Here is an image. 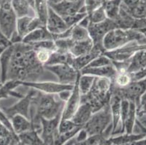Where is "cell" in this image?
I'll return each instance as SVG.
<instances>
[{
  "label": "cell",
  "instance_id": "obj_54",
  "mask_svg": "<svg viewBox=\"0 0 146 145\" xmlns=\"http://www.w3.org/2000/svg\"><path fill=\"white\" fill-rule=\"evenodd\" d=\"M139 30V31H140V32H141L142 34H143V35H144V36L146 38V28L142 29V30Z\"/></svg>",
  "mask_w": 146,
  "mask_h": 145
},
{
  "label": "cell",
  "instance_id": "obj_20",
  "mask_svg": "<svg viewBox=\"0 0 146 145\" xmlns=\"http://www.w3.org/2000/svg\"><path fill=\"white\" fill-rule=\"evenodd\" d=\"M81 74L93 75L99 78H106L111 81L113 80L116 74V70L113 65L99 68H85L80 71Z\"/></svg>",
  "mask_w": 146,
  "mask_h": 145
},
{
  "label": "cell",
  "instance_id": "obj_1",
  "mask_svg": "<svg viewBox=\"0 0 146 145\" xmlns=\"http://www.w3.org/2000/svg\"><path fill=\"white\" fill-rule=\"evenodd\" d=\"M11 63L7 73V81H38L44 72V66L36 58L31 45L23 42L15 44Z\"/></svg>",
  "mask_w": 146,
  "mask_h": 145
},
{
  "label": "cell",
  "instance_id": "obj_3",
  "mask_svg": "<svg viewBox=\"0 0 146 145\" xmlns=\"http://www.w3.org/2000/svg\"><path fill=\"white\" fill-rule=\"evenodd\" d=\"M111 95L112 82L111 80L95 77L90 91L87 94L82 95V102L89 104L95 113L109 103Z\"/></svg>",
  "mask_w": 146,
  "mask_h": 145
},
{
  "label": "cell",
  "instance_id": "obj_12",
  "mask_svg": "<svg viewBox=\"0 0 146 145\" xmlns=\"http://www.w3.org/2000/svg\"><path fill=\"white\" fill-rule=\"evenodd\" d=\"M141 50H146V44H140L137 42H132L116 50L105 52L104 54L112 61L124 62L128 60L136 52Z\"/></svg>",
  "mask_w": 146,
  "mask_h": 145
},
{
  "label": "cell",
  "instance_id": "obj_40",
  "mask_svg": "<svg viewBox=\"0 0 146 145\" xmlns=\"http://www.w3.org/2000/svg\"><path fill=\"white\" fill-rule=\"evenodd\" d=\"M54 41H55L57 50L65 52H70L75 43V42L71 38H58V39H55Z\"/></svg>",
  "mask_w": 146,
  "mask_h": 145
},
{
  "label": "cell",
  "instance_id": "obj_34",
  "mask_svg": "<svg viewBox=\"0 0 146 145\" xmlns=\"http://www.w3.org/2000/svg\"><path fill=\"white\" fill-rule=\"evenodd\" d=\"M49 5L47 0H34V13L44 24L47 21Z\"/></svg>",
  "mask_w": 146,
  "mask_h": 145
},
{
  "label": "cell",
  "instance_id": "obj_39",
  "mask_svg": "<svg viewBox=\"0 0 146 145\" xmlns=\"http://www.w3.org/2000/svg\"><path fill=\"white\" fill-rule=\"evenodd\" d=\"M112 64V60L106 54H103L95 58L86 68H99L103 67V66H110Z\"/></svg>",
  "mask_w": 146,
  "mask_h": 145
},
{
  "label": "cell",
  "instance_id": "obj_49",
  "mask_svg": "<svg viewBox=\"0 0 146 145\" xmlns=\"http://www.w3.org/2000/svg\"><path fill=\"white\" fill-rule=\"evenodd\" d=\"M71 91H72V90H64V91L58 93V94H57V96H58V97L59 98L61 101H63V102H67L68 99L70 97V96H71Z\"/></svg>",
  "mask_w": 146,
  "mask_h": 145
},
{
  "label": "cell",
  "instance_id": "obj_26",
  "mask_svg": "<svg viewBox=\"0 0 146 145\" xmlns=\"http://www.w3.org/2000/svg\"><path fill=\"white\" fill-rule=\"evenodd\" d=\"M12 126L15 134L17 135L32 129V123L30 119L21 115H15L11 118Z\"/></svg>",
  "mask_w": 146,
  "mask_h": 145
},
{
  "label": "cell",
  "instance_id": "obj_58",
  "mask_svg": "<svg viewBox=\"0 0 146 145\" xmlns=\"http://www.w3.org/2000/svg\"><path fill=\"white\" fill-rule=\"evenodd\" d=\"M2 84H3V83H2V82L0 81V87H1V86H2Z\"/></svg>",
  "mask_w": 146,
  "mask_h": 145
},
{
  "label": "cell",
  "instance_id": "obj_16",
  "mask_svg": "<svg viewBox=\"0 0 146 145\" xmlns=\"http://www.w3.org/2000/svg\"><path fill=\"white\" fill-rule=\"evenodd\" d=\"M45 26L50 34H52L53 36L62 34L69 28L63 18L55 13L50 6Z\"/></svg>",
  "mask_w": 146,
  "mask_h": 145
},
{
  "label": "cell",
  "instance_id": "obj_27",
  "mask_svg": "<svg viewBox=\"0 0 146 145\" xmlns=\"http://www.w3.org/2000/svg\"><path fill=\"white\" fill-rule=\"evenodd\" d=\"M146 138L145 134H119L116 136H112L109 138L113 145H125L132 143L135 141L140 140Z\"/></svg>",
  "mask_w": 146,
  "mask_h": 145
},
{
  "label": "cell",
  "instance_id": "obj_23",
  "mask_svg": "<svg viewBox=\"0 0 146 145\" xmlns=\"http://www.w3.org/2000/svg\"><path fill=\"white\" fill-rule=\"evenodd\" d=\"M137 120V105L135 102L130 101L129 110L128 114L126 117L124 121L121 126L120 134H132L134 133L135 123Z\"/></svg>",
  "mask_w": 146,
  "mask_h": 145
},
{
  "label": "cell",
  "instance_id": "obj_50",
  "mask_svg": "<svg viewBox=\"0 0 146 145\" xmlns=\"http://www.w3.org/2000/svg\"><path fill=\"white\" fill-rule=\"evenodd\" d=\"M90 24H91V22H90V18H89L88 15H87L84 17V18H83L82 20H81L80 22L78 23V25L80 26H82V27L84 28L88 29V28H89V26H90Z\"/></svg>",
  "mask_w": 146,
  "mask_h": 145
},
{
  "label": "cell",
  "instance_id": "obj_5",
  "mask_svg": "<svg viewBox=\"0 0 146 145\" xmlns=\"http://www.w3.org/2000/svg\"><path fill=\"white\" fill-rule=\"evenodd\" d=\"M89 136L104 135L110 138L112 133V118L109 103L95 112L88 121L82 127Z\"/></svg>",
  "mask_w": 146,
  "mask_h": 145
},
{
  "label": "cell",
  "instance_id": "obj_8",
  "mask_svg": "<svg viewBox=\"0 0 146 145\" xmlns=\"http://www.w3.org/2000/svg\"><path fill=\"white\" fill-rule=\"evenodd\" d=\"M116 28H118L116 21L106 19L103 22L99 23L90 24L88 28V31L94 45L103 48V42L104 37L108 32Z\"/></svg>",
  "mask_w": 146,
  "mask_h": 145
},
{
  "label": "cell",
  "instance_id": "obj_36",
  "mask_svg": "<svg viewBox=\"0 0 146 145\" xmlns=\"http://www.w3.org/2000/svg\"><path fill=\"white\" fill-rule=\"evenodd\" d=\"M71 38L75 42H83V41H85L89 38H91L90 36L88 29L84 28L79 26L78 24L73 26L71 28Z\"/></svg>",
  "mask_w": 146,
  "mask_h": 145
},
{
  "label": "cell",
  "instance_id": "obj_10",
  "mask_svg": "<svg viewBox=\"0 0 146 145\" xmlns=\"http://www.w3.org/2000/svg\"><path fill=\"white\" fill-rule=\"evenodd\" d=\"M36 90L31 89L27 94L24 95L18 102L12 106L4 108L3 111L10 119L15 115H21L30 119V109L33 97L35 95Z\"/></svg>",
  "mask_w": 146,
  "mask_h": 145
},
{
  "label": "cell",
  "instance_id": "obj_35",
  "mask_svg": "<svg viewBox=\"0 0 146 145\" xmlns=\"http://www.w3.org/2000/svg\"><path fill=\"white\" fill-rule=\"evenodd\" d=\"M33 17L34 16L27 15L18 18L16 30L20 36L23 38L29 33V25Z\"/></svg>",
  "mask_w": 146,
  "mask_h": 145
},
{
  "label": "cell",
  "instance_id": "obj_14",
  "mask_svg": "<svg viewBox=\"0 0 146 145\" xmlns=\"http://www.w3.org/2000/svg\"><path fill=\"white\" fill-rule=\"evenodd\" d=\"M50 7L63 19L78 13L87 14L84 6V0H79L76 2H69L64 0L61 3Z\"/></svg>",
  "mask_w": 146,
  "mask_h": 145
},
{
  "label": "cell",
  "instance_id": "obj_28",
  "mask_svg": "<svg viewBox=\"0 0 146 145\" xmlns=\"http://www.w3.org/2000/svg\"><path fill=\"white\" fill-rule=\"evenodd\" d=\"M122 0H108L103 3L108 19L116 21L119 15Z\"/></svg>",
  "mask_w": 146,
  "mask_h": 145
},
{
  "label": "cell",
  "instance_id": "obj_44",
  "mask_svg": "<svg viewBox=\"0 0 146 145\" xmlns=\"http://www.w3.org/2000/svg\"><path fill=\"white\" fill-rule=\"evenodd\" d=\"M31 46L34 47V49H45V50H50L52 52H54L57 50L54 40L42 41V42L34 44Z\"/></svg>",
  "mask_w": 146,
  "mask_h": 145
},
{
  "label": "cell",
  "instance_id": "obj_15",
  "mask_svg": "<svg viewBox=\"0 0 146 145\" xmlns=\"http://www.w3.org/2000/svg\"><path fill=\"white\" fill-rule=\"evenodd\" d=\"M77 79L74 83L70 97L68 99L67 102H65L61 120L71 119L80 106L81 102H82V94L79 89Z\"/></svg>",
  "mask_w": 146,
  "mask_h": 145
},
{
  "label": "cell",
  "instance_id": "obj_11",
  "mask_svg": "<svg viewBox=\"0 0 146 145\" xmlns=\"http://www.w3.org/2000/svg\"><path fill=\"white\" fill-rule=\"evenodd\" d=\"M21 86H26L38 91L50 94H57L64 90H72L74 84H63L52 81H19Z\"/></svg>",
  "mask_w": 146,
  "mask_h": 145
},
{
  "label": "cell",
  "instance_id": "obj_53",
  "mask_svg": "<svg viewBox=\"0 0 146 145\" xmlns=\"http://www.w3.org/2000/svg\"><path fill=\"white\" fill-rule=\"evenodd\" d=\"M98 145H113V144L110 141L109 138H108V139H105L104 140L102 141Z\"/></svg>",
  "mask_w": 146,
  "mask_h": 145
},
{
  "label": "cell",
  "instance_id": "obj_2",
  "mask_svg": "<svg viewBox=\"0 0 146 145\" xmlns=\"http://www.w3.org/2000/svg\"><path fill=\"white\" fill-rule=\"evenodd\" d=\"M64 105L65 102L55 97V94L36 91L33 97L30 110L39 117L52 119L62 114Z\"/></svg>",
  "mask_w": 146,
  "mask_h": 145
},
{
  "label": "cell",
  "instance_id": "obj_55",
  "mask_svg": "<svg viewBox=\"0 0 146 145\" xmlns=\"http://www.w3.org/2000/svg\"><path fill=\"white\" fill-rule=\"evenodd\" d=\"M66 1H67V2H76L79 1V0H66Z\"/></svg>",
  "mask_w": 146,
  "mask_h": 145
},
{
  "label": "cell",
  "instance_id": "obj_41",
  "mask_svg": "<svg viewBox=\"0 0 146 145\" xmlns=\"http://www.w3.org/2000/svg\"><path fill=\"white\" fill-rule=\"evenodd\" d=\"M105 139H108L104 135L89 136L85 140L82 142H76L74 145H98Z\"/></svg>",
  "mask_w": 146,
  "mask_h": 145
},
{
  "label": "cell",
  "instance_id": "obj_47",
  "mask_svg": "<svg viewBox=\"0 0 146 145\" xmlns=\"http://www.w3.org/2000/svg\"><path fill=\"white\" fill-rule=\"evenodd\" d=\"M11 45H13V43L10 38H7L2 31H0V47L6 49Z\"/></svg>",
  "mask_w": 146,
  "mask_h": 145
},
{
  "label": "cell",
  "instance_id": "obj_13",
  "mask_svg": "<svg viewBox=\"0 0 146 145\" xmlns=\"http://www.w3.org/2000/svg\"><path fill=\"white\" fill-rule=\"evenodd\" d=\"M61 115H58L52 119H45L41 118L42 131L40 136L44 145H52L55 137L58 134V126L61 120Z\"/></svg>",
  "mask_w": 146,
  "mask_h": 145
},
{
  "label": "cell",
  "instance_id": "obj_46",
  "mask_svg": "<svg viewBox=\"0 0 146 145\" xmlns=\"http://www.w3.org/2000/svg\"><path fill=\"white\" fill-rule=\"evenodd\" d=\"M0 123H2L5 127H6L10 131V132H12L13 134H15L14 131H13V126H12L11 120H10L8 117L7 116V115L4 113L3 110H1V109H0Z\"/></svg>",
  "mask_w": 146,
  "mask_h": 145
},
{
  "label": "cell",
  "instance_id": "obj_37",
  "mask_svg": "<svg viewBox=\"0 0 146 145\" xmlns=\"http://www.w3.org/2000/svg\"><path fill=\"white\" fill-rule=\"evenodd\" d=\"M121 7L131 17H132L135 19H143L146 18V3L141 1L137 6L134 7L131 9H126L123 7L121 5Z\"/></svg>",
  "mask_w": 146,
  "mask_h": 145
},
{
  "label": "cell",
  "instance_id": "obj_52",
  "mask_svg": "<svg viewBox=\"0 0 146 145\" xmlns=\"http://www.w3.org/2000/svg\"><path fill=\"white\" fill-rule=\"evenodd\" d=\"M137 118L138 121H140V123H141L146 128V115H143V116L142 117H140V118Z\"/></svg>",
  "mask_w": 146,
  "mask_h": 145
},
{
  "label": "cell",
  "instance_id": "obj_43",
  "mask_svg": "<svg viewBox=\"0 0 146 145\" xmlns=\"http://www.w3.org/2000/svg\"><path fill=\"white\" fill-rule=\"evenodd\" d=\"M34 51H35L36 59L44 66L47 63L48 60L50 59L52 52V51L45 50V49H34Z\"/></svg>",
  "mask_w": 146,
  "mask_h": 145
},
{
  "label": "cell",
  "instance_id": "obj_22",
  "mask_svg": "<svg viewBox=\"0 0 146 145\" xmlns=\"http://www.w3.org/2000/svg\"><path fill=\"white\" fill-rule=\"evenodd\" d=\"M47 40L54 39H53L52 34H50L47 30L46 26H44V27L30 32L23 38L22 42L29 45H32L34 44L38 43L42 41H47Z\"/></svg>",
  "mask_w": 146,
  "mask_h": 145
},
{
  "label": "cell",
  "instance_id": "obj_59",
  "mask_svg": "<svg viewBox=\"0 0 146 145\" xmlns=\"http://www.w3.org/2000/svg\"><path fill=\"white\" fill-rule=\"evenodd\" d=\"M142 1H143V2H144L145 3H146V0H142Z\"/></svg>",
  "mask_w": 146,
  "mask_h": 145
},
{
  "label": "cell",
  "instance_id": "obj_56",
  "mask_svg": "<svg viewBox=\"0 0 146 145\" xmlns=\"http://www.w3.org/2000/svg\"><path fill=\"white\" fill-rule=\"evenodd\" d=\"M15 145H26V144H25L22 143V142H21L20 141H18V142H17V144Z\"/></svg>",
  "mask_w": 146,
  "mask_h": 145
},
{
  "label": "cell",
  "instance_id": "obj_7",
  "mask_svg": "<svg viewBox=\"0 0 146 145\" xmlns=\"http://www.w3.org/2000/svg\"><path fill=\"white\" fill-rule=\"evenodd\" d=\"M145 91L146 77L137 81H134L124 88H117L112 85V93L118 94L121 99L135 102L137 106Z\"/></svg>",
  "mask_w": 146,
  "mask_h": 145
},
{
  "label": "cell",
  "instance_id": "obj_17",
  "mask_svg": "<svg viewBox=\"0 0 146 145\" xmlns=\"http://www.w3.org/2000/svg\"><path fill=\"white\" fill-rule=\"evenodd\" d=\"M121 98L118 94L112 93L109 102L112 118V136L119 135L121 128Z\"/></svg>",
  "mask_w": 146,
  "mask_h": 145
},
{
  "label": "cell",
  "instance_id": "obj_21",
  "mask_svg": "<svg viewBox=\"0 0 146 145\" xmlns=\"http://www.w3.org/2000/svg\"><path fill=\"white\" fill-rule=\"evenodd\" d=\"M93 113V110L89 104L82 102L71 120L77 126L83 127Z\"/></svg>",
  "mask_w": 146,
  "mask_h": 145
},
{
  "label": "cell",
  "instance_id": "obj_25",
  "mask_svg": "<svg viewBox=\"0 0 146 145\" xmlns=\"http://www.w3.org/2000/svg\"><path fill=\"white\" fill-rule=\"evenodd\" d=\"M14 45H11L6 48L0 56V65H1V81L2 83L7 81V73L11 63L12 56H13Z\"/></svg>",
  "mask_w": 146,
  "mask_h": 145
},
{
  "label": "cell",
  "instance_id": "obj_18",
  "mask_svg": "<svg viewBox=\"0 0 146 145\" xmlns=\"http://www.w3.org/2000/svg\"><path fill=\"white\" fill-rule=\"evenodd\" d=\"M105 52L106 51H105L103 48L94 45L92 50L89 53L80 56V57L74 58V62H73V67L76 70H77L78 71L80 72L82 69L87 67L95 58L104 54Z\"/></svg>",
  "mask_w": 146,
  "mask_h": 145
},
{
  "label": "cell",
  "instance_id": "obj_31",
  "mask_svg": "<svg viewBox=\"0 0 146 145\" xmlns=\"http://www.w3.org/2000/svg\"><path fill=\"white\" fill-rule=\"evenodd\" d=\"M133 81L132 74L128 73L126 69L116 70L115 78L112 81V85L117 88H124Z\"/></svg>",
  "mask_w": 146,
  "mask_h": 145
},
{
  "label": "cell",
  "instance_id": "obj_57",
  "mask_svg": "<svg viewBox=\"0 0 146 145\" xmlns=\"http://www.w3.org/2000/svg\"><path fill=\"white\" fill-rule=\"evenodd\" d=\"M5 50V49H4V48H1V47H0V56H1V54H2V53L3 52V51Z\"/></svg>",
  "mask_w": 146,
  "mask_h": 145
},
{
  "label": "cell",
  "instance_id": "obj_33",
  "mask_svg": "<svg viewBox=\"0 0 146 145\" xmlns=\"http://www.w3.org/2000/svg\"><path fill=\"white\" fill-rule=\"evenodd\" d=\"M95 77L87 74H79L78 77V86L82 95L87 94L93 85Z\"/></svg>",
  "mask_w": 146,
  "mask_h": 145
},
{
  "label": "cell",
  "instance_id": "obj_42",
  "mask_svg": "<svg viewBox=\"0 0 146 145\" xmlns=\"http://www.w3.org/2000/svg\"><path fill=\"white\" fill-rule=\"evenodd\" d=\"M76 128H79L71 119L60 120L59 126H58V133L64 134V133L70 132Z\"/></svg>",
  "mask_w": 146,
  "mask_h": 145
},
{
  "label": "cell",
  "instance_id": "obj_51",
  "mask_svg": "<svg viewBox=\"0 0 146 145\" xmlns=\"http://www.w3.org/2000/svg\"><path fill=\"white\" fill-rule=\"evenodd\" d=\"M64 0H47V3H48L49 6H51V5H55L61 3Z\"/></svg>",
  "mask_w": 146,
  "mask_h": 145
},
{
  "label": "cell",
  "instance_id": "obj_30",
  "mask_svg": "<svg viewBox=\"0 0 146 145\" xmlns=\"http://www.w3.org/2000/svg\"><path fill=\"white\" fill-rule=\"evenodd\" d=\"M93 46V42L92 41L91 38H89L83 42H75L73 47L70 50V52L74 58H77L90 52L92 50Z\"/></svg>",
  "mask_w": 146,
  "mask_h": 145
},
{
  "label": "cell",
  "instance_id": "obj_32",
  "mask_svg": "<svg viewBox=\"0 0 146 145\" xmlns=\"http://www.w3.org/2000/svg\"><path fill=\"white\" fill-rule=\"evenodd\" d=\"M12 5L18 18L27 15L31 16V10L34 11L29 0H12Z\"/></svg>",
  "mask_w": 146,
  "mask_h": 145
},
{
  "label": "cell",
  "instance_id": "obj_9",
  "mask_svg": "<svg viewBox=\"0 0 146 145\" xmlns=\"http://www.w3.org/2000/svg\"><path fill=\"white\" fill-rule=\"evenodd\" d=\"M44 69L54 74L58 78V82L63 84H74L80 74V72L68 64L44 66Z\"/></svg>",
  "mask_w": 146,
  "mask_h": 145
},
{
  "label": "cell",
  "instance_id": "obj_48",
  "mask_svg": "<svg viewBox=\"0 0 146 145\" xmlns=\"http://www.w3.org/2000/svg\"><path fill=\"white\" fill-rule=\"evenodd\" d=\"M142 0H122L121 5L126 9H131L137 6Z\"/></svg>",
  "mask_w": 146,
  "mask_h": 145
},
{
  "label": "cell",
  "instance_id": "obj_24",
  "mask_svg": "<svg viewBox=\"0 0 146 145\" xmlns=\"http://www.w3.org/2000/svg\"><path fill=\"white\" fill-rule=\"evenodd\" d=\"M74 60V57L71 54L70 52L60 51V50H56L52 52L50 59L44 66H55V65L68 64L73 66Z\"/></svg>",
  "mask_w": 146,
  "mask_h": 145
},
{
  "label": "cell",
  "instance_id": "obj_29",
  "mask_svg": "<svg viewBox=\"0 0 146 145\" xmlns=\"http://www.w3.org/2000/svg\"><path fill=\"white\" fill-rule=\"evenodd\" d=\"M21 142L26 145H44L40 135L34 129H31L18 135Z\"/></svg>",
  "mask_w": 146,
  "mask_h": 145
},
{
  "label": "cell",
  "instance_id": "obj_4",
  "mask_svg": "<svg viewBox=\"0 0 146 145\" xmlns=\"http://www.w3.org/2000/svg\"><path fill=\"white\" fill-rule=\"evenodd\" d=\"M132 42L146 44V38L141 32L135 29L116 28L108 32L103 38L105 51H111Z\"/></svg>",
  "mask_w": 146,
  "mask_h": 145
},
{
  "label": "cell",
  "instance_id": "obj_38",
  "mask_svg": "<svg viewBox=\"0 0 146 145\" xmlns=\"http://www.w3.org/2000/svg\"><path fill=\"white\" fill-rule=\"evenodd\" d=\"M91 23H99L108 19L103 5L88 14Z\"/></svg>",
  "mask_w": 146,
  "mask_h": 145
},
{
  "label": "cell",
  "instance_id": "obj_45",
  "mask_svg": "<svg viewBox=\"0 0 146 145\" xmlns=\"http://www.w3.org/2000/svg\"><path fill=\"white\" fill-rule=\"evenodd\" d=\"M146 115V91L141 97L139 104L137 106V118Z\"/></svg>",
  "mask_w": 146,
  "mask_h": 145
},
{
  "label": "cell",
  "instance_id": "obj_6",
  "mask_svg": "<svg viewBox=\"0 0 146 145\" xmlns=\"http://www.w3.org/2000/svg\"><path fill=\"white\" fill-rule=\"evenodd\" d=\"M18 16L12 5V0H0V31L10 39L17 32Z\"/></svg>",
  "mask_w": 146,
  "mask_h": 145
},
{
  "label": "cell",
  "instance_id": "obj_19",
  "mask_svg": "<svg viewBox=\"0 0 146 145\" xmlns=\"http://www.w3.org/2000/svg\"><path fill=\"white\" fill-rule=\"evenodd\" d=\"M146 68V50L136 52L127 60V71L131 74L136 73Z\"/></svg>",
  "mask_w": 146,
  "mask_h": 145
}]
</instances>
